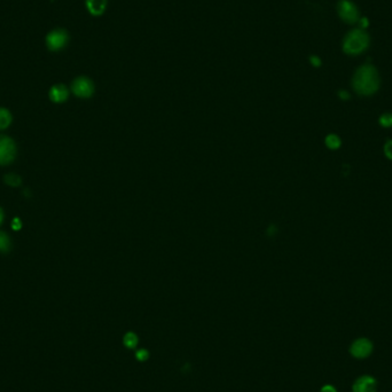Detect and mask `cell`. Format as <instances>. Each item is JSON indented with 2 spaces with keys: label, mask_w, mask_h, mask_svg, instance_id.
<instances>
[{
  "label": "cell",
  "mask_w": 392,
  "mask_h": 392,
  "mask_svg": "<svg viewBox=\"0 0 392 392\" xmlns=\"http://www.w3.org/2000/svg\"><path fill=\"white\" fill-rule=\"evenodd\" d=\"M352 86L360 96L369 97L377 92L379 87V76L377 70L371 65H363L355 71Z\"/></svg>",
  "instance_id": "6da1fadb"
},
{
  "label": "cell",
  "mask_w": 392,
  "mask_h": 392,
  "mask_svg": "<svg viewBox=\"0 0 392 392\" xmlns=\"http://www.w3.org/2000/svg\"><path fill=\"white\" fill-rule=\"evenodd\" d=\"M369 37L362 29H353L344 38L343 50L346 54L358 55L367 50Z\"/></svg>",
  "instance_id": "7a4b0ae2"
},
{
  "label": "cell",
  "mask_w": 392,
  "mask_h": 392,
  "mask_svg": "<svg viewBox=\"0 0 392 392\" xmlns=\"http://www.w3.org/2000/svg\"><path fill=\"white\" fill-rule=\"evenodd\" d=\"M69 39L68 31L62 28H55L45 36V45L51 52H60L68 45Z\"/></svg>",
  "instance_id": "3957f363"
},
{
  "label": "cell",
  "mask_w": 392,
  "mask_h": 392,
  "mask_svg": "<svg viewBox=\"0 0 392 392\" xmlns=\"http://www.w3.org/2000/svg\"><path fill=\"white\" fill-rule=\"evenodd\" d=\"M17 156V145L10 137L0 134V165L11 164Z\"/></svg>",
  "instance_id": "277c9868"
},
{
  "label": "cell",
  "mask_w": 392,
  "mask_h": 392,
  "mask_svg": "<svg viewBox=\"0 0 392 392\" xmlns=\"http://www.w3.org/2000/svg\"><path fill=\"white\" fill-rule=\"evenodd\" d=\"M71 91L75 96L82 99L91 98L94 93V84L90 78L81 76L77 77L71 84Z\"/></svg>",
  "instance_id": "5b68a950"
},
{
  "label": "cell",
  "mask_w": 392,
  "mask_h": 392,
  "mask_svg": "<svg viewBox=\"0 0 392 392\" xmlns=\"http://www.w3.org/2000/svg\"><path fill=\"white\" fill-rule=\"evenodd\" d=\"M338 14L340 19L347 23H355L359 21L357 6L350 0H340L338 3Z\"/></svg>",
  "instance_id": "8992f818"
},
{
  "label": "cell",
  "mask_w": 392,
  "mask_h": 392,
  "mask_svg": "<svg viewBox=\"0 0 392 392\" xmlns=\"http://www.w3.org/2000/svg\"><path fill=\"white\" fill-rule=\"evenodd\" d=\"M371 351H373V344L367 338L357 339L350 347L351 354L358 359L367 358L371 353Z\"/></svg>",
  "instance_id": "52a82bcc"
},
{
  "label": "cell",
  "mask_w": 392,
  "mask_h": 392,
  "mask_svg": "<svg viewBox=\"0 0 392 392\" xmlns=\"http://www.w3.org/2000/svg\"><path fill=\"white\" fill-rule=\"evenodd\" d=\"M49 96L51 101L54 102V104H62L69 98V90L68 87L63 84L53 85L51 87Z\"/></svg>",
  "instance_id": "ba28073f"
},
{
  "label": "cell",
  "mask_w": 392,
  "mask_h": 392,
  "mask_svg": "<svg viewBox=\"0 0 392 392\" xmlns=\"http://www.w3.org/2000/svg\"><path fill=\"white\" fill-rule=\"evenodd\" d=\"M353 392H376V381L371 376H361L355 381Z\"/></svg>",
  "instance_id": "9c48e42d"
},
{
  "label": "cell",
  "mask_w": 392,
  "mask_h": 392,
  "mask_svg": "<svg viewBox=\"0 0 392 392\" xmlns=\"http://www.w3.org/2000/svg\"><path fill=\"white\" fill-rule=\"evenodd\" d=\"M86 10L93 17H101L107 9V0H85Z\"/></svg>",
  "instance_id": "30bf717a"
},
{
  "label": "cell",
  "mask_w": 392,
  "mask_h": 392,
  "mask_svg": "<svg viewBox=\"0 0 392 392\" xmlns=\"http://www.w3.org/2000/svg\"><path fill=\"white\" fill-rule=\"evenodd\" d=\"M12 123V115L5 108H0V130L9 128Z\"/></svg>",
  "instance_id": "8fae6325"
},
{
  "label": "cell",
  "mask_w": 392,
  "mask_h": 392,
  "mask_svg": "<svg viewBox=\"0 0 392 392\" xmlns=\"http://www.w3.org/2000/svg\"><path fill=\"white\" fill-rule=\"evenodd\" d=\"M11 247H12V243L9 235H7L6 233L0 232V252L3 253L10 252Z\"/></svg>",
  "instance_id": "7c38bea8"
},
{
  "label": "cell",
  "mask_w": 392,
  "mask_h": 392,
  "mask_svg": "<svg viewBox=\"0 0 392 392\" xmlns=\"http://www.w3.org/2000/svg\"><path fill=\"white\" fill-rule=\"evenodd\" d=\"M340 138L338 136H336V134H329V136H327L326 138V146L329 149H337L340 147Z\"/></svg>",
  "instance_id": "4fadbf2b"
},
{
  "label": "cell",
  "mask_w": 392,
  "mask_h": 392,
  "mask_svg": "<svg viewBox=\"0 0 392 392\" xmlns=\"http://www.w3.org/2000/svg\"><path fill=\"white\" fill-rule=\"evenodd\" d=\"M5 183L9 186H11V187H18V186L21 185L22 179L21 177L18 176V174L10 173L5 176Z\"/></svg>",
  "instance_id": "5bb4252c"
},
{
  "label": "cell",
  "mask_w": 392,
  "mask_h": 392,
  "mask_svg": "<svg viewBox=\"0 0 392 392\" xmlns=\"http://www.w3.org/2000/svg\"><path fill=\"white\" fill-rule=\"evenodd\" d=\"M137 343H138V338H137V336L133 334V332H129V334L125 335L124 344H125L126 346L130 347V348L131 347L133 348L134 346L137 345Z\"/></svg>",
  "instance_id": "9a60e30c"
},
{
  "label": "cell",
  "mask_w": 392,
  "mask_h": 392,
  "mask_svg": "<svg viewBox=\"0 0 392 392\" xmlns=\"http://www.w3.org/2000/svg\"><path fill=\"white\" fill-rule=\"evenodd\" d=\"M379 124H381V126H383V128H391L392 126V114L390 113H385L383 114L381 117H379Z\"/></svg>",
  "instance_id": "2e32d148"
},
{
  "label": "cell",
  "mask_w": 392,
  "mask_h": 392,
  "mask_svg": "<svg viewBox=\"0 0 392 392\" xmlns=\"http://www.w3.org/2000/svg\"><path fill=\"white\" fill-rule=\"evenodd\" d=\"M384 154L385 156L392 161V140H389L384 145Z\"/></svg>",
  "instance_id": "e0dca14e"
},
{
  "label": "cell",
  "mask_w": 392,
  "mask_h": 392,
  "mask_svg": "<svg viewBox=\"0 0 392 392\" xmlns=\"http://www.w3.org/2000/svg\"><path fill=\"white\" fill-rule=\"evenodd\" d=\"M21 227H22L21 220H20L19 218H14L13 221H12V228H13L14 231H19Z\"/></svg>",
  "instance_id": "ac0fdd59"
},
{
  "label": "cell",
  "mask_w": 392,
  "mask_h": 392,
  "mask_svg": "<svg viewBox=\"0 0 392 392\" xmlns=\"http://www.w3.org/2000/svg\"><path fill=\"white\" fill-rule=\"evenodd\" d=\"M310 61L312 63V66H314V67H319L320 65H321V60H320L318 57H315V55L310 58Z\"/></svg>",
  "instance_id": "d6986e66"
},
{
  "label": "cell",
  "mask_w": 392,
  "mask_h": 392,
  "mask_svg": "<svg viewBox=\"0 0 392 392\" xmlns=\"http://www.w3.org/2000/svg\"><path fill=\"white\" fill-rule=\"evenodd\" d=\"M137 357H138V359H139V360H145V359H147V357H148L147 351H146V350H141V351H139V352H138V353H137Z\"/></svg>",
  "instance_id": "ffe728a7"
},
{
  "label": "cell",
  "mask_w": 392,
  "mask_h": 392,
  "mask_svg": "<svg viewBox=\"0 0 392 392\" xmlns=\"http://www.w3.org/2000/svg\"><path fill=\"white\" fill-rule=\"evenodd\" d=\"M338 97L342 99V100H347V99L350 98V94H348L347 91L342 90V91H339V92H338Z\"/></svg>",
  "instance_id": "44dd1931"
},
{
  "label": "cell",
  "mask_w": 392,
  "mask_h": 392,
  "mask_svg": "<svg viewBox=\"0 0 392 392\" xmlns=\"http://www.w3.org/2000/svg\"><path fill=\"white\" fill-rule=\"evenodd\" d=\"M321 392H337L336 391V389L334 386L331 385H324L322 389H321Z\"/></svg>",
  "instance_id": "7402d4cb"
},
{
  "label": "cell",
  "mask_w": 392,
  "mask_h": 392,
  "mask_svg": "<svg viewBox=\"0 0 392 392\" xmlns=\"http://www.w3.org/2000/svg\"><path fill=\"white\" fill-rule=\"evenodd\" d=\"M359 22H360V26H361L362 28H366V27L368 26V20H367L366 18L360 19V20H359Z\"/></svg>",
  "instance_id": "603a6c76"
},
{
  "label": "cell",
  "mask_w": 392,
  "mask_h": 392,
  "mask_svg": "<svg viewBox=\"0 0 392 392\" xmlns=\"http://www.w3.org/2000/svg\"><path fill=\"white\" fill-rule=\"evenodd\" d=\"M4 217H5V216H4V211H3V209L0 208V225L3 224V221H4Z\"/></svg>",
  "instance_id": "cb8c5ba5"
}]
</instances>
